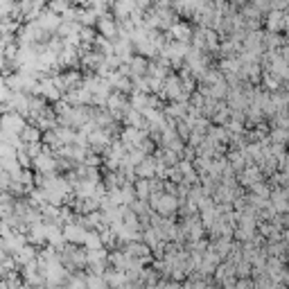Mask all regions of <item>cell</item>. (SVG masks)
<instances>
[{"instance_id": "1", "label": "cell", "mask_w": 289, "mask_h": 289, "mask_svg": "<svg viewBox=\"0 0 289 289\" xmlns=\"http://www.w3.org/2000/svg\"><path fill=\"white\" fill-rule=\"evenodd\" d=\"M149 199H152V208L158 212V215H163V217L172 215V212L178 208V199L174 197V194L152 192V194H149Z\"/></svg>"}, {"instance_id": "2", "label": "cell", "mask_w": 289, "mask_h": 289, "mask_svg": "<svg viewBox=\"0 0 289 289\" xmlns=\"http://www.w3.org/2000/svg\"><path fill=\"white\" fill-rule=\"evenodd\" d=\"M86 233L88 231H84L82 224H68V226L63 228V240L75 242V244H84V240H86Z\"/></svg>"}, {"instance_id": "3", "label": "cell", "mask_w": 289, "mask_h": 289, "mask_svg": "<svg viewBox=\"0 0 289 289\" xmlns=\"http://www.w3.org/2000/svg\"><path fill=\"white\" fill-rule=\"evenodd\" d=\"M34 167H37L41 174H48V172H54L57 163H54L52 158L48 156V154H41V152H39L37 156H34Z\"/></svg>"}, {"instance_id": "4", "label": "cell", "mask_w": 289, "mask_h": 289, "mask_svg": "<svg viewBox=\"0 0 289 289\" xmlns=\"http://www.w3.org/2000/svg\"><path fill=\"white\" fill-rule=\"evenodd\" d=\"M133 172H136L138 176L152 178V176H154V172H156V163H154L152 158H142L140 163H136V165H133Z\"/></svg>"}, {"instance_id": "5", "label": "cell", "mask_w": 289, "mask_h": 289, "mask_svg": "<svg viewBox=\"0 0 289 289\" xmlns=\"http://www.w3.org/2000/svg\"><path fill=\"white\" fill-rule=\"evenodd\" d=\"M99 32H102L104 37H109V39H116V37H118L116 23H113L109 16H102V18H99Z\"/></svg>"}, {"instance_id": "6", "label": "cell", "mask_w": 289, "mask_h": 289, "mask_svg": "<svg viewBox=\"0 0 289 289\" xmlns=\"http://www.w3.org/2000/svg\"><path fill=\"white\" fill-rule=\"evenodd\" d=\"M169 29H172V34H174V39L176 41H188L190 39V27H188L186 23H172L169 25Z\"/></svg>"}, {"instance_id": "7", "label": "cell", "mask_w": 289, "mask_h": 289, "mask_svg": "<svg viewBox=\"0 0 289 289\" xmlns=\"http://www.w3.org/2000/svg\"><path fill=\"white\" fill-rule=\"evenodd\" d=\"M18 136L27 142H37L39 140V129L37 127H23V131L18 133Z\"/></svg>"}, {"instance_id": "8", "label": "cell", "mask_w": 289, "mask_h": 289, "mask_svg": "<svg viewBox=\"0 0 289 289\" xmlns=\"http://www.w3.org/2000/svg\"><path fill=\"white\" fill-rule=\"evenodd\" d=\"M217 3H224V0H217Z\"/></svg>"}]
</instances>
